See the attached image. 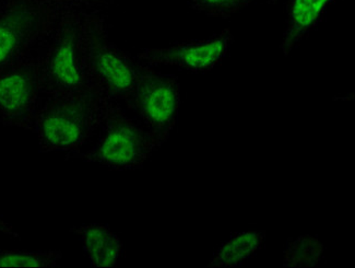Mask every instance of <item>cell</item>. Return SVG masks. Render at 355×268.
Segmentation results:
<instances>
[{"label": "cell", "instance_id": "6da1fadb", "mask_svg": "<svg viewBox=\"0 0 355 268\" xmlns=\"http://www.w3.org/2000/svg\"><path fill=\"white\" fill-rule=\"evenodd\" d=\"M92 10L62 9L36 55L42 92L60 96L94 88L85 69V47Z\"/></svg>", "mask_w": 355, "mask_h": 268}, {"label": "cell", "instance_id": "7a4b0ae2", "mask_svg": "<svg viewBox=\"0 0 355 268\" xmlns=\"http://www.w3.org/2000/svg\"><path fill=\"white\" fill-rule=\"evenodd\" d=\"M112 100L98 89L60 96H47L36 113L33 132L42 152L80 151L100 128Z\"/></svg>", "mask_w": 355, "mask_h": 268}, {"label": "cell", "instance_id": "3957f363", "mask_svg": "<svg viewBox=\"0 0 355 268\" xmlns=\"http://www.w3.org/2000/svg\"><path fill=\"white\" fill-rule=\"evenodd\" d=\"M87 75L94 88L115 102H126L146 65L135 60L108 39L105 19L92 10L85 39Z\"/></svg>", "mask_w": 355, "mask_h": 268}, {"label": "cell", "instance_id": "277c9868", "mask_svg": "<svg viewBox=\"0 0 355 268\" xmlns=\"http://www.w3.org/2000/svg\"><path fill=\"white\" fill-rule=\"evenodd\" d=\"M100 127V138L92 149L66 158H80L114 170H134L142 168L152 153L160 148L147 129L127 117L115 101L108 104Z\"/></svg>", "mask_w": 355, "mask_h": 268}, {"label": "cell", "instance_id": "5b68a950", "mask_svg": "<svg viewBox=\"0 0 355 268\" xmlns=\"http://www.w3.org/2000/svg\"><path fill=\"white\" fill-rule=\"evenodd\" d=\"M60 9L46 0L0 3V69L31 56L52 30Z\"/></svg>", "mask_w": 355, "mask_h": 268}, {"label": "cell", "instance_id": "8992f818", "mask_svg": "<svg viewBox=\"0 0 355 268\" xmlns=\"http://www.w3.org/2000/svg\"><path fill=\"white\" fill-rule=\"evenodd\" d=\"M127 108L136 112L141 124L161 147L175 127L180 106V85L175 76L164 75L146 65Z\"/></svg>", "mask_w": 355, "mask_h": 268}, {"label": "cell", "instance_id": "52a82bcc", "mask_svg": "<svg viewBox=\"0 0 355 268\" xmlns=\"http://www.w3.org/2000/svg\"><path fill=\"white\" fill-rule=\"evenodd\" d=\"M41 93L36 56L0 69V119L3 124L33 132Z\"/></svg>", "mask_w": 355, "mask_h": 268}, {"label": "cell", "instance_id": "ba28073f", "mask_svg": "<svg viewBox=\"0 0 355 268\" xmlns=\"http://www.w3.org/2000/svg\"><path fill=\"white\" fill-rule=\"evenodd\" d=\"M233 43V35L229 28L204 41L178 42L162 49H144L137 60L149 65L176 66L193 74H206L229 54Z\"/></svg>", "mask_w": 355, "mask_h": 268}, {"label": "cell", "instance_id": "9c48e42d", "mask_svg": "<svg viewBox=\"0 0 355 268\" xmlns=\"http://www.w3.org/2000/svg\"><path fill=\"white\" fill-rule=\"evenodd\" d=\"M336 0H288L286 26L281 49L288 56L318 26Z\"/></svg>", "mask_w": 355, "mask_h": 268}, {"label": "cell", "instance_id": "30bf717a", "mask_svg": "<svg viewBox=\"0 0 355 268\" xmlns=\"http://www.w3.org/2000/svg\"><path fill=\"white\" fill-rule=\"evenodd\" d=\"M71 231L81 237L91 265L94 267H114L123 256L124 245L107 224H88L73 228Z\"/></svg>", "mask_w": 355, "mask_h": 268}, {"label": "cell", "instance_id": "8fae6325", "mask_svg": "<svg viewBox=\"0 0 355 268\" xmlns=\"http://www.w3.org/2000/svg\"><path fill=\"white\" fill-rule=\"evenodd\" d=\"M265 239L263 230H250L236 233L216 251L214 258L207 266L211 268H231L243 265L263 250Z\"/></svg>", "mask_w": 355, "mask_h": 268}, {"label": "cell", "instance_id": "7c38bea8", "mask_svg": "<svg viewBox=\"0 0 355 268\" xmlns=\"http://www.w3.org/2000/svg\"><path fill=\"white\" fill-rule=\"evenodd\" d=\"M324 248L318 237L305 235L288 241L284 250V266L291 268L316 267L324 260Z\"/></svg>", "mask_w": 355, "mask_h": 268}, {"label": "cell", "instance_id": "4fadbf2b", "mask_svg": "<svg viewBox=\"0 0 355 268\" xmlns=\"http://www.w3.org/2000/svg\"><path fill=\"white\" fill-rule=\"evenodd\" d=\"M62 252L0 251V267H57Z\"/></svg>", "mask_w": 355, "mask_h": 268}, {"label": "cell", "instance_id": "5bb4252c", "mask_svg": "<svg viewBox=\"0 0 355 268\" xmlns=\"http://www.w3.org/2000/svg\"><path fill=\"white\" fill-rule=\"evenodd\" d=\"M256 0H188L191 8L211 18L227 19Z\"/></svg>", "mask_w": 355, "mask_h": 268}, {"label": "cell", "instance_id": "9a60e30c", "mask_svg": "<svg viewBox=\"0 0 355 268\" xmlns=\"http://www.w3.org/2000/svg\"><path fill=\"white\" fill-rule=\"evenodd\" d=\"M57 9L85 8L94 3H103L104 0H46Z\"/></svg>", "mask_w": 355, "mask_h": 268}, {"label": "cell", "instance_id": "2e32d148", "mask_svg": "<svg viewBox=\"0 0 355 268\" xmlns=\"http://www.w3.org/2000/svg\"><path fill=\"white\" fill-rule=\"evenodd\" d=\"M0 233L11 235V237H18V233H17L16 231L12 229V227H11L10 224L3 221L1 218H0Z\"/></svg>", "mask_w": 355, "mask_h": 268}, {"label": "cell", "instance_id": "e0dca14e", "mask_svg": "<svg viewBox=\"0 0 355 268\" xmlns=\"http://www.w3.org/2000/svg\"><path fill=\"white\" fill-rule=\"evenodd\" d=\"M269 5H275V3H278L279 0H266Z\"/></svg>", "mask_w": 355, "mask_h": 268}]
</instances>
